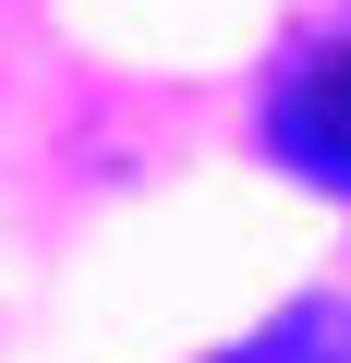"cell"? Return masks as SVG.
<instances>
[{"mask_svg":"<svg viewBox=\"0 0 351 363\" xmlns=\"http://www.w3.org/2000/svg\"><path fill=\"white\" fill-rule=\"evenodd\" d=\"M267 145L315 182V194H351V49H315L267 97Z\"/></svg>","mask_w":351,"mask_h":363,"instance_id":"cell-1","label":"cell"},{"mask_svg":"<svg viewBox=\"0 0 351 363\" xmlns=\"http://www.w3.org/2000/svg\"><path fill=\"white\" fill-rule=\"evenodd\" d=\"M218 363H351V291H315L291 315H267L255 339H230Z\"/></svg>","mask_w":351,"mask_h":363,"instance_id":"cell-2","label":"cell"}]
</instances>
